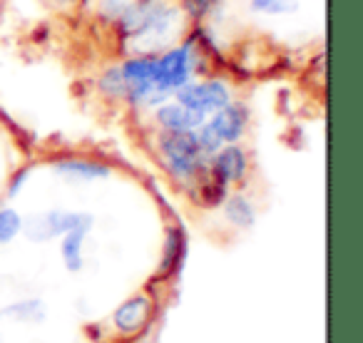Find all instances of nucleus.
Here are the masks:
<instances>
[{
  "mask_svg": "<svg viewBox=\"0 0 363 343\" xmlns=\"http://www.w3.org/2000/svg\"><path fill=\"white\" fill-rule=\"evenodd\" d=\"M110 30L120 55H160L192 33V18L179 0H130Z\"/></svg>",
  "mask_w": 363,
  "mask_h": 343,
  "instance_id": "obj_1",
  "label": "nucleus"
},
{
  "mask_svg": "<svg viewBox=\"0 0 363 343\" xmlns=\"http://www.w3.org/2000/svg\"><path fill=\"white\" fill-rule=\"evenodd\" d=\"M199 75H207V52L192 33L155 57V92L164 102Z\"/></svg>",
  "mask_w": 363,
  "mask_h": 343,
  "instance_id": "obj_2",
  "label": "nucleus"
},
{
  "mask_svg": "<svg viewBox=\"0 0 363 343\" xmlns=\"http://www.w3.org/2000/svg\"><path fill=\"white\" fill-rule=\"evenodd\" d=\"M157 150L162 167L177 184H197L204 177L209 157L199 150L194 132H160Z\"/></svg>",
  "mask_w": 363,
  "mask_h": 343,
  "instance_id": "obj_3",
  "label": "nucleus"
},
{
  "mask_svg": "<svg viewBox=\"0 0 363 343\" xmlns=\"http://www.w3.org/2000/svg\"><path fill=\"white\" fill-rule=\"evenodd\" d=\"M249 120H252L249 107L239 100H232L229 105H224L222 110L212 112V115L194 130L199 150L207 157H212L219 147L242 142L249 130Z\"/></svg>",
  "mask_w": 363,
  "mask_h": 343,
  "instance_id": "obj_4",
  "label": "nucleus"
},
{
  "mask_svg": "<svg viewBox=\"0 0 363 343\" xmlns=\"http://www.w3.org/2000/svg\"><path fill=\"white\" fill-rule=\"evenodd\" d=\"M179 105H184L187 110L197 112L199 117L207 120L212 112L222 110L224 105H229L234 97V85L222 75H199L192 82H187L184 87L174 92V97Z\"/></svg>",
  "mask_w": 363,
  "mask_h": 343,
  "instance_id": "obj_5",
  "label": "nucleus"
},
{
  "mask_svg": "<svg viewBox=\"0 0 363 343\" xmlns=\"http://www.w3.org/2000/svg\"><path fill=\"white\" fill-rule=\"evenodd\" d=\"M77 227H95V217L90 212H72V209H50L38 212L23 222V232L30 242L45 244L52 239H60L70 229Z\"/></svg>",
  "mask_w": 363,
  "mask_h": 343,
  "instance_id": "obj_6",
  "label": "nucleus"
},
{
  "mask_svg": "<svg viewBox=\"0 0 363 343\" xmlns=\"http://www.w3.org/2000/svg\"><path fill=\"white\" fill-rule=\"evenodd\" d=\"M204 174H207V179H212L214 184H219L224 189L244 182L249 174V152L239 142L219 147L207 159V172Z\"/></svg>",
  "mask_w": 363,
  "mask_h": 343,
  "instance_id": "obj_7",
  "label": "nucleus"
},
{
  "mask_svg": "<svg viewBox=\"0 0 363 343\" xmlns=\"http://www.w3.org/2000/svg\"><path fill=\"white\" fill-rule=\"evenodd\" d=\"M52 172L70 182H100L112 177V167L107 162L87 159V157H62L52 162Z\"/></svg>",
  "mask_w": 363,
  "mask_h": 343,
  "instance_id": "obj_8",
  "label": "nucleus"
},
{
  "mask_svg": "<svg viewBox=\"0 0 363 343\" xmlns=\"http://www.w3.org/2000/svg\"><path fill=\"white\" fill-rule=\"evenodd\" d=\"M150 115L160 132H194L204 122V117H199L197 112L187 110V107L179 105L177 100L162 102V105H157Z\"/></svg>",
  "mask_w": 363,
  "mask_h": 343,
  "instance_id": "obj_9",
  "label": "nucleus"
},
{
  "mask_svg": "<svg viewBox=\"0 0 363 343\" xmlns=\"http://www.w3.org/2000/svg\"><path fill=\"white\" fill-rule=\"evenodd\" d=\"M90 232L92 227H77L60 237V259L70 274H77L85 266V239Z\"/></svg>",
  "mask_w": 363,
  "mask_h": 343,
  "instance_id": "obj_10",
  "label": "nucleus"
},
{
  "mask_svg": "<svg viewBox=\"0 0 363 343\" xmlns=\"http://www.w3.org/2000/svg\"><path fill=\"white\" fill-rule=\"evenodd\" d=\"M222 212L227 222L237 229H252L257 224V207L244 194H227V199L222 202Z\"/></svg>",
  "mask_w": 363,
  "mask_h": 343,
  "instance_id": "obj_11",
  "label": "nucleus"
},
{
  "mask_svg": "<svg viewBox=\"0 0 363 343\" xmlns=\"http://www.w3.org/2000/svg\"><path fill=\"white\" fill-rule=\"evenodd\" d=\"M187 257V237L182 232L179 227H172L167 232V239H164V254H162V264H160V271L164 276L169 274H177Z\"/></svg>",
  "mask_w": 363,
  "mask_h": 343,
  "instance_id": "obj_12",
  "label": "nucleus"
},
{
  "mask_svg": "<svg viewBox=\"0 0 363 343\" xmlns=\"http://www.w3.org/2000/svg\"><path fill=\"white\" fill-rule=\"evenodd\" d=\"M147 311H150V298L140 293V296H132L130 301L122 303L112 318H115V326L122 333H130L142 326V321L147 318Z\"/></svg>",
  "mask_w": 363,
  "mask_h": 343,
  "instance_id": "obj_13",
  "label": "nucleus"
},
{
  "mask_svg": "<svg viewBox=\"0 0 363 343\" xmlns=\"http://www.w3.org/2000/svg\"><path fill=\"white\" fill-rule=\"evenodd\" d=\"M95 90L110 102H125L127 82H125V77H122L120 65H117V62L115 65L102 67L100 75H97V80H95Z\"/></svg>",
  "mask_w": 363,
  "mask_h": 343,
  "instance_id": "obj_14",
  "label": "nucleus"
},
{
  "mask_svg": "<svg viewBox=\"0 0 363 343\" xmlns=\"http://www.w3.org/2000/svg\"><path fill=\"white\" fill-rule=\"evenodd\" d=\"M247 8L259 18H289L298 13L301 0H247Z\"/></svg>",
  "mask_w": 363,
  "mask_h": 343,
  "instance_id": "obj_15",
  "label": "nucleus"
},
{
  "mask_svg": "<svg viewBox=\"0 0 363 343\" xmlns=\"http://www.w3.org/2000/svg\"><path fill=\"white\" fill-rule=\"evenodd\" d=\"M18 234H23L21 212H18V209H13V207H3V209H0V247L11 244Z\"/></svg>",
  "mask_w": 363,
  "mask_h": 343,
  "instance_id": "obj_16",
  "label": "nucleus"
},
{
  "mask_svg": "<svg viewBox=\"0 0 363 343\" xmlns=\"http://www.w3.org/2000/svg\"><path fill=\"white\" fill-rule=\"evenodd\" d=\"M127 3L130 0H95V18L105 28H112L120 21L122 13H125Z\"/></svg>",
  "mask_w": 363,
  "mask_h": 343,
  "instance_id": "obj_17",
  "label": "nucleus"
},
{
  "mask_svg": "<svg viewBox=\"0 0 363 343\" xmlns=\"http://www.w3.org/2000/svg\"><path fill=\"white\" fill-rule=\"evenodd\" d=\"M179 3L184 6V11H187V16L192 21H204L217 8L219 0H179Z\"/></svg>",
  "mask_w": 363,
  "mask_h": 343,
  "instance_id": "obj_18",
  "label": "nucleus"
},
{
  "mask_svg": "<svg viewBox=\"0 0 363 343\" xmlns=\"http://www.w3.org/2000/svg\"><path fill=\"white\" fill-rule=\"evenodd\" d=\"M8 316H18V318H43V303L40 301H23L16 306L8 308Z\"/></svg>",
  "mask_w": 363,
  "mask_h": 343,
  "instance_id": "obj_19",
  "label": "nucleus"
},
{
  "mask_svg": "<svg viewBox=\"0 0 363 343\" xmlns=\"http://www.w3.org/2000/svg\"><path fill=\"white\" fill-rule=\"evenodd\" d=\"M30 174H33L30 167H23V169H18L16 174H13L11 184H8V197L16 199L18 194L23 192V187H26V184H28V179H30Z\"/></svg>",
  "mask_w": 363,
  "mask_h": 343,
  "instance_id": "obj_20",
  "label": "nucleus"
},
{
  "mask_svg": "<svg viewBox=\"0 0 363 343\" xmlns=\"http://www.w3.org/2000/svg\"><path fill=\"white\" fill-rule=\"evenodd\" d=\"M48 8H52V11H57V13H67V11H72V8L80 3V0H43Z\"/></svg>",
  "mask_w": 363,
  "mask_h": 343,
  "instance_id": "obj_21",
  "label": "nucleus"
}]
</instances>
